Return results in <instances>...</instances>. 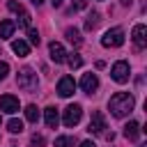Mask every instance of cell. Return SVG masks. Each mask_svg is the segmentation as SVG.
<instances>
[{
	"label": "cell",
	"mask_w": 147,
	"mask_h": 147,
	"mask_svg": "<svg viewBox=\"0 0 147 147\" xmlns=\"http://www.w3.org/2000/svg\"><path fill=\"white\" fill-rule=\"evenodd\" d=\"M133 96L129 94V92H117V94H113L110 96V101H108V108H110V113L115 115V117H124V115H129L131 110H133Z\"/></svg>",
	"instance_id": "obj_1"
},
{
	"label": "cell",
	"mask_w": 147,
	"mask_h": 147,
	"mask_svg": "<svg viewBox=\"0 0 147 147\" xmlns=\"http://www.w3.org/2000/svg\"><path fill=\"white\" fill-rule=\"evenodd\" d=\"M101 44H103L106 48H117V46H122V44H124V30H122V28H110V30H106V34L101 37Z\"/></svg>",
	"instance_id": "obj_2"
},
{
	"label": "cell",
	"mask_w": 147,
	"mask_h": 147,
	"mask_svg": "<svg viewBox=\"0 0 147 147\" xmlns=\"http://www.w3.org/2000/svg\"><path fill=\"white\" fill-rule=\"evenodd\" d=\"M16 85H18L21 90H34V87H37V74H34L30 67H23V69L18 71V76H16Z\"/></svg>",
	"instance_id": "obj_3"
},
{
	"label": "cell",
	"mask_w": 147,
	"mask_h": 147,
	"mask_svg": "<svg viewBox=\"0 0 147 147\" xmlns=\"http://www.w3.org/2000/svg\"><path fill=\"white\" fill-rule=\"evenodd\" d=\"M80 117H83V108H80L78 103H71V106H67V108L62 110V122H64V126H76V124L80 122Z\"/></svg>",
	"instance_id": "obj_4"
},
{
	"label": "cell",
	"mask_w": 147,
	"mask_h": 147,
	"mask_svg": "<svg viewBox=\"0 0 147 147\" xmlns=\"http://www.w3.org/2000/svg\"><path fill=\"white\" fill-rule=\"evenodd\" d=\"M110 76H113V80H115V83H126V80H129V76H131L129 62H124V60L115 62V64H113V69H110Z\"/></svg>",
	"instance_id": "obj_5"
},
{
	"label": "cell",
	"mask_w": 147,
	"mask_h": 147,
	"mask_svg": "<svg viewBox=\"0 0 147 147\" xmlns=\"http://www.w3.org/2000/svg\"><path fill=\"white\" fill-rule=\"evenodd\" d=\"M87 131L90 133H103L106 131V117H103V113H92V119H90V126H87Z\"/></svg>",
	"instance_id": "obj_6"
},
{
	"label": "cell",
	"mask_w": 147,
	"mask_h": 147,
	"mask_svg": "<svg viewBox=\"0 0 147 147\" xmlns=\"http://www.w3.org/2000/svg\"><path fill=\"white\" fill-rule=\"evenodd\" d=\"M18 99L16 96H11V94H2L0 96V110L2 113H9V115H14L16 110H18Z\"/></svg>",
	"instance_id": "obj_7"
},
{
	"label": "cell",
	"mask_w": 147,
	"mask_h": 147,
	"mask_svg": "<svg viewBox=\"0 0 147 147\" xmlns=\"http://www.w3.org/2000/svg\"><path fill=\"white\" fill-rule=\"evenodd\" d=\"M133 44H136L138 51H142V48L147 46V28H145L142 23H138V25L133 28Z\"/></svg>",
	"instance_id": "obj_8"
},
{
	"label": "cell",
	"mask_w": 147,
	"mask_h": 147,
	"mask_svg": "<svg viewBox=\"0 0 147 147\" xmlns=\"http://www.w3.org/2000/svg\"><path fill=\"white\" fill-rule=\"evenodd\" d=\"M74 90H76L74 78H71V76H62L60 83H57V94H60V96H71Z\"/></svg>",
	"instance_id": "obj_9"
},
{
	"label": "cell",
	"mask_w": 147,
	"mask_h": 147,
	"mask_svg": "<svg viewBox=\"0 0 147 147\" xmlns=\"http://www.w3.org/2000/svg\"><path fill=\"white\" fill-rule=\"evenodd\" d=\"M48 53H51V60H53L55 64H60V62H64V60H67V51H64V46H62V44H57V41H51Z\"/></svg>",
	"instance_id": "obj_10"
},
{
	"label": "cell",
	"mask_w": 147,
	"mask_h": 147,
	"mask_svg": "<svg viewBox=\"0 0 147 147\" xmlns=\"http://www.w3.org/2000/svg\"><path fill=\"white\" fill-rule=\"evenodd\" d=\"M80 87H83V92L92 94V92L99 87V78H96V74H85V76L80 78Z\"/></svg>",
	"instance_id": "obj_11"
},
{
	"label": "cell",
	"mask_w": 147,
	"mask_h": 147,
	"mask_svg": "<svg viewBox=\"0 0 147 147\" xmlns=\"http://www.w3.org/2000/svg\"><path fill=\"white\" fill-rule=\"evenodd\" d=\"M44 119H46V126H48V129H57V122H60L57 108H55V106H48V108L44 110Z\"/></svg>",
	"instance_id": "obj_12"
},
{
	"label": "cell",
	"mask_w": 147,
	"mask_h": 147,
	"mask_svg": "<svg viewBox=\"0 0 147 147\" xmlns=\"http://www.w3.org/2000/svg\"><path fill=\"white\" fill-rule=\"evenodd\" d=\"M14 30H16V23H14L11 18H5V21L0 23V39H9V37L14 34Z\"/></svg>",
	"instance_id": "obj_13"
},
{
	"label": "cell",
	"mask_w": 147,
	"mask_h": 147,
	"mask_svg": "<svg viewBox=\"0 0 147 147\" xmlns=\"http://www.w3.org/2000/svg\"><path fill=\"white\" fill-rule=\"evenodd\" d=\"M11 51H14L18 57H25V55L30 53V46H28L23 39H16V41H11Z\"/></svg>",
	"instance_id": "obj_14"
},
{
	"label": "cell",
	"mask_w": 147,
	"mask_h": 147,
	"mask_svg": "<svg viewBox=\"0 0 147 147\" xmlns=\"http://www.w3.org/2000/svg\"><path fill=\"white\" fill-rule=\"evenodd\" d=\"M124 136H126L129 140H136V138L140 136V124H138V122H129V124L124 126Z\"/></svg>",
	"instance_id": "obj_15"
},
{
	"label": "cell",
	"mask_w": 147,
	"mask_h": 147,
	"mask_svg": "<svg viewBox=\"0 0 147 147\" xmlns=\"http://www.w3.org/2000/svg\"><path fill=\"white\" fill-rule=\"evenodd\" d=\"M25 119H28V122H39V108H37L34 103L25 106Z\"/></svg>",
	"instance_id": "obj_16"
},
{
	"label": "cell",
	"mask_w": 147,
	"mask_h": 147,
	"mask_svg": "<svg viewBox=\"0 0 147 147\" xmlns=\"http://www.w3.org/2000/svg\"><path fill=\"white\" fill-rule=\"evenodd\" d=\"M64 34H67V39H69L74 46H80V41H83V39H80V32H78L76 28H67V32H64Z\"/></svg>",
	"instance_id": "obj_17"
},
{
	"label": "cell",
	"mask_w": 147,
	"mask_h": 147,
	"mask_svg": "<svg viewBox=\"0 0 147 147\" xmlns=\"http://www.w3.org/2000/svg\"><path fill=\"white\" fill-rule=\"evenodd\" d=\"M99 21H101L99 11H92V14L87 16V21H85V30H94V28L99 25Z\"/></svg>",
	"instance_id": "obj_18"
},
{
	"label": "cell",
	"mask_w": 147,
	"mask_h": 147,
	"mask_svg": "<svg viewBox=\"0 0 147 147\" xmlns=\"http://www.w3.org/2000/svg\"><path fill=\"white\" fill-rule=\"evenodd\" d=\"M7 129H9V133H21V131H23V122L14 117V119L7 122Z\"/></svg>",
	"instance_id": "obj_19"
},
{
	"label": "cell",
	"mask_w": 147,
	"mask_h": 147,
	"mask_svg": "<svg viewBox=\"0 0 147 147\" xmlns=\"http://www.w3.org/2000/svg\"><path fill=\"white\" fill-rule=\"evenodd\" d=\"M67 64H69V67H71V69H78V67H80V64H83V57H80V55H78V53H71V55H69V57H67Z\"/></svg>",
	"instance_id": "obj_20"
},
{
	"label": "cell",
	"mask_w": 147,
	"mask_h": 147,
	"mask_svg": "<svg viewBox=\"0 0 147 147\" xmlns=\"http://www.w3.org/2000/svg\"><path fill=\"white\" fill-rule=\"evenodd\" d=\"M55 147H74V138L60 136V138H55Z\"/></svg>",
	"instance_id": "obj_21"
},
{
	"label": "cell",
	"mask_w": 147,
	"mask_h": 147,
	"mask_svg": "<svg viewBox=\"0 0 147 147\" xmlns=\"http://www.w3.org/2000/svg\"><path fill=\"white\" fill-rule=\"evenodd\" d=\"M18 16H21V18L16 21V25H18V28H28V25H30V14L23 9V11H18Z\"/></svg>",
	"instance_id": "obj_22"
},
{
	"label": "cell",
	"mask_w": 147,
	"mask_h": 147,
	"mask_svg": "<svg viewBox=\"0 0 147 147\" xmlns=\"http://www.w3.org/2000/svg\"><path fill=\"white\" fill-rule=\"evenodd\" d=\"M30 145H32V147H44L46 140H44V136H37V133H34V136L30 138Z\"/></svg>",
	"instance_id": "obj_23"
},
{
	"label": "cell",
	"mask_w": 147,
	"mask_h": 147,
	"mask_svg": "<svg viewBox=\"0 0 147 147\" xmlns=\"http://www.w3.org/2000/svg\"><path fill=\"white\" fill-rule=\"evenodd\" d=\"M28 37H30V44H34V46H39V32L37 30H28Z\"/></svg>",
	"instance_id": "obj_24"
},
{
	"label": "cell",
	"mask_w": 147,
	"mask_h": 147,
	"mask_svg": "<svg viewBox=\"0 0 147 147\" xmlns=\"http://www.w3.org/2000/svg\"><path fill=\"white\" fill-rule=\"evenodd\" d=\"M7 7H9L11 11H16V14H18V11H23V7H21V2H16V0H9V2H7Z\"/></svg>",
	"instance_id": "obj_25"
},
{
	"label": "cell",
	"mask_w": 147,
	"mask_h": 147,
	"mask_svg": "<svg viewBox=\"0 0 147 147\" xmlns=\"http://www.w3.org/2000/svg\"><path fill=\"white\" fill-rule=\"evenodd\" d=\"M7 74H9V64L7 62H0V80H5Z\"/></svg>",
	"instance_id": "obj_26"
},
{
	"label": "cell",
	"mask_w": 147,
	"mask_h": 147,
	"mask_svg": "<svg viewBox=\"0 0 147 147\" xmlns=\"http://www.w3.org/2000/svg\"><path fill=\"white\" fill-rule=\"evenodd\" d=\"M87 5V0H74V9H83Z\"/></svg>",
	"instance_id": "obj_27"
},
{
	"label": "cell",
	"mask_w": 147,
	"mask_h": 147,
	"mask_svg": "<svg viewBox=\"0 0 147 147\" xmlns=\"http://www.w3.org/2000/svg\"><path fill=\"white\" fill-rule=\"evenodd\" d=\"M80 147H96V145H94L92 140H83V142H80Z\"/></svg>",
	"instance_id": "obj_28"
},
{
	"label": "cell",
	"mask_w": 147,
	"mask_h": 147,
	"mask_svg": "<svg viewBox=\"0 0 147 147\" xmlns=\"http://www.w3.org/2000/svg\"><path fill=\"white\" fill-rule=\"evenodd\" d=\"M51 2H53V7H60V5L64 2V0H51Z\"/></svg>",
	"instance_id": "obj_29"
},
{
	"label": "cell",
	"mask_w": 147,
	"mask_h": 147,
	"mask_svg": "<svg viewBox=\"0 0 147 147\" xmlns=\"http://www.w3.org/2000/svg\"><path fill=\"white\" fill-rule=\"evenodd\" d=\"M131 2H133V0H122V5H131Z\"/></svg>",
	"instance_id": "obj_30"
},
{
	"label": "cell",
	"mask_w": 147,
	"mask_h": 147,
	"mask_svg": "<svg viewBox=\"0 0 147 147\" xmlns=\"http://www.w3.org/2000/svg\"><path fill=\"white\" fill-rule=\"evenodd\" d=\"M32 2H34V5H41V2H44V0H32Z\"/></svg>",
	"instance_id": "obj_31"
},
{
	"label": "cell",
	"mask_w": 147,
	"mask_h": 147,
	"mask_svg": "<svg viewBox=\"0 0 147 147\" xmlns=\"http://www.w3.org/2000/svg\"><path fill=\"white\" fill-rule=\"evenodd\" d=\"M138 147H147V145H138Z\"/></svg>",
	"instance_id": "obj_32"
}]
</instances>
